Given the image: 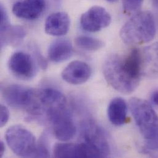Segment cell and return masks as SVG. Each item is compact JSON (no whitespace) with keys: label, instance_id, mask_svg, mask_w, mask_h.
<instances>
[{"label":"cell","instance_id":"12","mask_svg":"<svg viewBox=\"0 0 158 158\" xmlns=\"http://www.w3.org/2000/svg\"><path fill=\"white\" fill-rule=\"evenodd\" d=\"M70 19L65 12H57L48 17L44 23V30L47 34L54 36H61L69 31Z\"/></svg>","mask_w":158,"mask_h":158},{"label":"cell","instance_id":"10","mask_svg":"<svg viewBox=\"0 0 158 158\" xmlns=\"http://www.w3.org/2000/svg\"><path fill=\"white\" fill-rule=\"evenodd\" d=\"M46 0H23L15 2L12 12L17 17L25 20H35L43 13Z\"/></svg>","mask_w":158,"mask_h":158},{"label":"cell","instance_id":"21","mask_svg":"<svg viewBox=\"0 0 158 158\" xmlns=\"http://www.w3.org/2000/svg\"><path fill=\"white\" fill-rule=\"evenodd\" d=\"M143 0H123V8L128 12H135L141 7Z\"/></svg>","mask_w":158,"mask_h":158},{"label":"cell","instance_id":"23","mask_svg":"<svg viewBox=\"0 0 158 158\" xmlns=\"http://www.w3.org/2000/svg\"><path fill=\"white\" fill-rule=\"evenodd\" d=\"M0 22H1V31L7 28L10 25L9 21L7 12L2 5L0 7Z\"/></svg>","mask_w":158,"mask_h":158},{"label":"cell","instance_id":"20","mask_svg":"<svg viewBox=\"0 0 158 158\" xmlns=\"http://www.w3.org/2000/svg\"><path fill=\"white\" fill-rule=\"evenodd\" d=\"M142 152L151 156H158V131L151 137L145 139Z\"/></svg>","mask_w":158,"mask_h":158},{"label":"cell","instance_id":"3","mask_svg":"<svg viewBox=\"0 0 158 158\" xmlns=\"http://www.w3.org/2000/svg\"><path fill=\"white\" fill-rule=\"evenodd\" d=\"M1 94L4 101L12 107L25 109L34 114L41 113L38 97L30 88L12 84L2 87Z\"/></svg>","mask_w":158,"mask_h":158},{"label":"cell","instance_id":"27","mask_svg":"<svg viewBox=\"0 0 158 158\" xmlns=\"http://www.w3.org/2000/svg\"><path fill=\"white\" fill-rule=\"evenodd\" d=\"M152 1L154 7L158 10V0H152Z\"/></svg>","mask_w":158,"mask_h":158},{"label":"cell","instance_id":"8","mask_svg":"<svg viewBox=\"0 0 158 158\" xmlns=\"http://www.w3.org/2000/svg\"><path fill=\"white\" fill-rule=\"evenodd\" d=\"M111 17L108 12L101 6H93L82 14L80 24L88 32H97L110 25Z\"/></svg>","mask_w":158,"mask_h":158},{"label":"cell","instance_id":"4","mask_svg":"<svg viewBox=\"0 0 158 158\" xmlns=\"http://www.w3.org/2000/svg\"><path fill=\"white\" fill-rule=\"evenodd\" d=\"M129 108L144 139L158 132V114L148 102L134 97L129 101Z\"/></svg>","mask_w":158,"mask_h":158},{"label":"cell","instance_id":"17","mask_svg":"<svg viewBox=\"0 0 158 158\" xmlns=\"http://www.w3.org/2000/svg\"><path fill=\"white\" fill-rule=\"evenodd\" d=\"M25 31L22 27L10 25L7 29L1 31V45L19 44L25 36Z\"/></svg>","mask_w":158,"mask_h":158},{"label":"cell","instance_id":"16","mask_svg":"<svg viewBox=\"0 0 158 158\" xmlns=\"http://www.w3.org/2000/svg\"><path fill=\"white\" fill-rule=\"evenodd\" d=\"M38 97L41 108L43 106L46 110L66 106L67 100L65 95L57 89L46 88L41 91Z\"/></svg>","mask_w":158,"mask_h":158},{"label":"cell","instance_id":"7","mask_svg":"<svg viewBox=\"0 0 158 158\" xmlns=\"http://www.w3.org/2000/svg\"><path fill=\"white\" fill-rule=\"evenodd\" d=\"M83 142L91 148L98 158H106L110 154V145L103 130L94 121H84L81 126Z\"/></svg>","mask_w":158,"mask_h":158},{"label":"cell","instance_id":"5","mask_svg":"<svg viewBox=\"0 0 158 158\" xmlns=\"http://www.w3.org/2000/svg\"><path fill=\"white\" fill-rule=\"evenodd\" d=\"M10 149L17 156L22 158H34L37 143L33 134L25 127L15 125L10 127L5 134Z\"/></svg>","mask_w":158,"mask_h":158},{"label":"cell","instance_id":"25","mask_svg":"<svg viewBox=\"0 0 158 158\" xmlns=\"http://www.w3.org/2000/svg\"><path fill=\"white\" fill-rule=\"evenodd\" d=\"M151 99L152 102L158 106V90H155L152 94V97H151Z\"/></svg>","mask_w":158,"mask_h":158},{"label":"cell","instance_id":"13","mask_svg":"<svg viewBox=\"0 0 158 158\" xmlns=\"http://www.w3.org/2000/svg\"><path fill=\"white\" fill-rule=\"evenodd\" d=\"M140 52L142 75L151 78L158 77V42L145 48Z\"/></svg>","mask_w":158,"mask_h":158},{"label":"cell","instance_id":"26","mask_svg":"<svg viewBox=\"0 0 158 158\" xmlns=\"http://www.w3.org/2000/svg\"><path fill=\"white\" fill-rule=\"evenodd\" d=\"M5 150H6L5 144L2 141H1L0 142V157H2L5 152Z\"/></svg>","mask_w":158,"mask_h":158},{"label":"cell","instance_id":"1","mask_svg":"<svg viewBox=\"0 0 158 158\" xmlns=\"http://www.w3.org/2000/svg\"><path fill=\"white\" fill-rule=\"evenodd\" d=\"M103 72L106 81L115 90L125 94L133 92L142 75L140 50L133 49L125 56L110 55L103 64Z\"/></svg>","mask_w":158,"mask_h":158},{"label":"cell","instance_id":"14","mask_svg":"<svg viewBox=\"0 0 158 158\" xmlns=\"http://www.w3.org/2000/svg\"><path fill=\"white\" fill-rule=\"evenodd\" d=\"M73 54V46L68 39H57L53 41L48 49V57L54 63L63 62L71 57Z\"/></svg>","mask_w":158,"mask_h":158},{"label":"cell","instance_id":"9","mask_svg":"<svg viewBox=\"0 0 158 158\" xmlns=\"http://www.w3.org/2000/svg\"><path fill=\"white\" fill-rule=\"evenodd\" d=\"M8 68L13 75L21 79H31L36 74L33 59L23 52H17L11 56L8 62Z\"/></svg>","mask_w":158,"mask_h":158},{"label":"cell","instance_id":"19","mask_svg":"<svg viewBox=\"0 0 158 158\" xmlns=\"http://www.w3.org/2000/svg\"><path fill=\"white\" fill-rule=\"evenodd\" d=\"M75 44L80 49L89 51L100 50L105 46V43L103 41L86 36H80L77 38Z\"/></svg>","mask_w":158,"mask_h":158},{"label":"cell","instance_id":"18","mask_svg":"<svg viewBox=\"0 0 158 158\" xmlns=\"http://www.w3.org/2000/svg\"><path fill=\"white\" fill-rule=\"evenodd\" d=\"M54 156L56 158H81L79 144L60 143L54 147Z\"/></svg>","mask_w":158,"mask_h":158},{"label":"cell","instance_id":"24","mask_svg":"<svg viewBox=\"0 0 158 158\" xmlns=\"http://www.w3.org/2000/svg\"><path fill=\"white\" fill-rule=\"evenodd\" d=\"M1 119H0V126L1 127H2L4 126L6 124V123L8 122L9 119V111L8 108L3 105H1Z\"/></svg>","mask_w":158,"mask_h":158},{"label":"cell","instance_id":"22","mask_svg":"<svg viewBox=\"0 0 158 158\" xmlns=\"http://www.w3.org/2000/svg\"><path fill=\"white\" fill-rule=\"evenodd\" d=\"M49 152L45 139H42L39 143H37L36 150L34 158H48Z\"/></svg>","mask_w":158,"mask_h":158},{"label":"cell","instance_id":"15","mask_svg":"<svg viewBox=\"0 0 158 158\" xmlns=\"http://www.w3.org/2000/svg\"><path fill=\"white\" fill-rule=\"evenodd\" d=\"M107 113L110 121L113 125L121 126L124 124L127 113L126 102L121 97L113 98L108 105Z\"/></svg>","mask_w":158,"mask_h":158},{"label":"cell","instance_id":"28","mask_svg":"<svg viewBox=\"0 0 158 158\" xmlns=\"http://www.w3.org/2000/svg\"><path fill=\"white\" fill-rule=\"evenodd\" d=\"M106 1H108V2H114L117 1L118 0H106Z\"/></svg>","mask_w":158,"mask_h":158},{"label":"cell","instance_id":"6","mask_svg":"<svg viewBox=\"0 0 158 158\" xmlns=\"http://www.w3.org/2000/svg\"><path fill=\"white\" fill-rule=\"evenodd\" d=\"M47 118L51 123L55 137L62 142H67L75 136L77 128L66 106L46 110Z\"/></svg>","mask_w":158,"mask_h":158},{"label":"cell","instance_id":"11","mask_svg":"<svg viewBox=\"0 0 158 158\" xmlns=\"http://www.w3.org/2000/svg\"><path fill=\"white\" fill-rule=\"evenodd\" d=\"M91 74V69L87 63L75 60L70 63L64 69L62 78L69 84L79 85L88 81Z\"/></svg>","mask_w":158,"mask_h":158},{"label":"cell","instance_id":"2","mask_svg":"<svg viewBox=\"0 0 158 158\" xmlns=\"http://www.w3.org/2000/svg\"><path fill=\"white\" fill-rule=\"evenodd\" d=\"M156 23L152 13L142 11L130 19L122 27L120 37L127 44L149 43L155 36Z\"/></svg>","mask_w":158,"mask_h":158}]
</instances>
